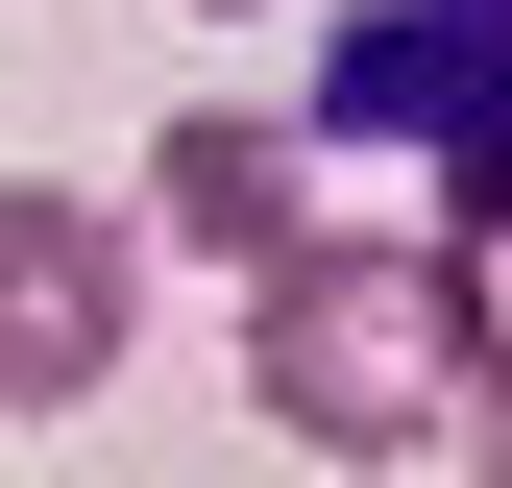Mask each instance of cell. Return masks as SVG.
Here are the masks:
<instances>
[{
	"label": "cell",
	"mask_w": 512,
	"mask_h": 488,
	"mask_svg": "<svg viewBox=\"0 0 512 488\" xmlns=\"http://www.w3.org/2000/svg\"><path fill=\"white\" fill-rule=\"evenodd\" d=\"M147 244H196V269L244 293L269 244H317V147H293V122H171V147H147Z\"/></svg>",
	"instance_id": "cell-4"
},
{
	"label": "cell",
	"mask_w": 512,
	"mask_h": 488,
	"mask_svg": "<svg viewBox=\"0 0 512 488\" xmlns=\"http://www.w3.org/2000/svg\"><path fill=\"white\" fill-rule=\"evenodd\" d=\"M464 488H512V366H488V391H464Z\"/></svg>",
	"instance_id": "cell-5"
},
{
	"label": "cell",
	"mask_w": 512,
	"mask_h": 488,
	"mask_svg": "<svg viewBox=\"0 0 512 488\" xmlns=\"http://www.w3.org/2000/svg\"><path fill=\"white\" fill-rule=\"evenodd\" d=\"M317 147H391L415 196L512 171V0H317Z\"/></svg>",
	"instance_id": "cell-2"
},
{
	"label": "cell",
	"mask_w": 512,
	"mask_h": 488,
	"mask_svg": "<svg viewBox=\"0 0 512 488\" xmlns=\"http://www.w3.org/2000/svg\"><path fill=\"white\" fill-rule=\"evenodd\" d=\"M244 391H269L293 464H439L464 391H488L439 220H317V244H269V269H244Z\"/></svg>",
	"instance_id": "cell-1"
},
{
	"label": "cell",
	"mask_w": 512,
	"mask_h": 488,
	"mask_svg": "<svg viewBox=\"0 0 512 488\" xmlns=\"http://www.w3.org/2000/svg\"><path fill=\"white\" fill-rule=\"evenodd\" d=\"M122 342H147V244H122V196H25V171H0V415H98Z\"/></svg>",
	"instance_id": "cell-3"
}]
</instances>
